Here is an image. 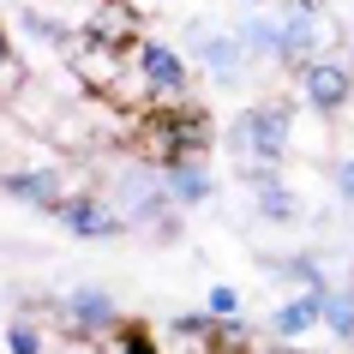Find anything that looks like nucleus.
<instances>
[{
  "mask_svg": "<svg viewBox=\"0 0 354 354\" xmlns=\"http://www.w3.org/2000/svg\"><path fill=\"white\" fill-rule=\"evenodd\" d=\"M210 145V120L192 102H168V109H156L145 120V150L156 156V162H192L198 150Z\"/></svg>",
  "mask_w": 354,
  "mask_h": 354,
  "instance_id": "1",
  "label": "nucleus"
},
{
  "mask_svg": "<svg viewBox=\"0 0 354 354\" xmlns=\"http://www.w3.org/2000/svg\"><path fill=\"white\" fill-rule=\"evenodd\" d=\"M234 150H241L246 162H277V156H288V109H277V102L246 109L234 120Z\"/></svg>",
  "mask_w": 354,
  "mask_h": 354,
  "instance_id": "2",
  "label": "nucleus"
},
{
  "mask_svg": "<svg viewBox=\"0 0 354 354\" xmlns=\"http://www.w3.org/2000/svg\"><path fill=\"white\" fill-rule=\"evenodd\" d=\"M330 19L318 12L313 0H295L288 12H282V24H277V42H282V60H300V66H313L324 48H330Z\"/></svg>",
  "mask_w": 354,
  "mask_h": 354,
  "instance_id": "3",
  "label": "nucleus"
},
{
  "mask_svg": "<svg viewBox=\"0 0 354 354\" xmlns=\"http://www.w3.org/2000/svg\"><path fill=\"white\" fill-rule=\"evenodd\" d=\"M138 73H145L150 96H162V102H180L187 96V60L162 48V42H138Z\"/></svg>",
  "mask_w": 354,
  "mask_h": 354,
  "instance_id": "4",
  "label": "nucleus"
},
{
  "mask_svg": "<svg viewBox=\"0 0 354 354\" xmlns=\"http://www.w3.org/2000/svg\"><path fill=\"white\" fill-rule=\"evenodd\" d=\"M300 84H306V102L324 109V114H336L354 96V73H348V66H336V60H313V66H300Z\"/></svg>",
  "mask_w": 354,
  "mask_h": 354,
  "instance_id": "5",
  "label": "nucleus"
},
{
  "mask_svg": "<svg viewBox=\"0 0 354 354\" xmlns=\"http://www.w3.org/2000/svg\"><path fill=\"white\" fill-rule=\"evenodd\" d=\"M324 318V288H306L300 300H288L277 318H270V336H282V342H295V336H306Z\"/></svg>",
  "mask_w": 354,
  "mask_h": 354,
  "instance_id": "6",
  "label": "nucleus"
},
{
  "mask_svg": "<svg viewBox=\"0 0 354 354\" xmlns=\"http://www.w3.org/2000/svg\"><path fill=\"white\" fill-rule=\"evenodd\" d=\"M60 223L73 228V234H120V216H109V210L96 205V198H60Z\"/></svg>",
  "mask_w": 354,
  "mask_h": 354,
  "instance_id": "7",
  "label": "nucleus"
},
{
  "mask_svg": "<svg viewBox=\"0 0 354 354\" xmlns=\"http://www.w3.org/2000/svg\"><path fill=\"white\" fill-rule=\"evenodd\" d=\"M0 187L24 198V205H42V210H60V180L55 174H42V168H19V174H6Z\"/></svg>",
  "mask_w": 354,
  "mask_h": 354,
  "instance_id": "8",
  "label": "nucleus"
},
{
  "mask_svg": "<svg viewBox=\"0 0 354 354\" xmlns=\"http://www.w3.org/2000/svg\"><path fill=\"white\" fill-rule=\"evenodd\" d=\"M192 48H198V60H205L216 78H241V66H246L241 60V37H210V30H198Z\"/></svg>",
  "mask_w": 354,
  "mask_h": 354,
  "instance_id": "9",
  "label": "nucleus"
},
{
  "mask_svg": "<svg viewBox=\"0 0 354 354\" xmlns=\"http://www.w3.org/2000/svg\"><path fill=\"white\" fill-rule=\"evenodd\" d=\"M162 187H168V198H180V205H205L210 198V174L198 162H168L162 168Z\"/></svg>",
  "mask_w": 354,
  "mask_h": 354,
  "instance_id": "10",
  "label": "nucleus"
},
{
  "mask_svg": "<svg viewBox=\"0 0 354 354\" xmlns=\"http://www.w3.org/2000/svg\"><path fill=\"white\" fill-rule=\"evenodd\" d=\"M66 324H73V330H109L114 324V300L96 295V288H84V295L66 300Z\"/></svg>",
  "mask_w": 354,
  "mask_h": 354,
  "instance_id": "11",
  "label": "nucleus"
},
{
  "mask_svg": "<svg viewBox=\"0 0 354 354\" xmlns=\"http://www.w3.org/2000/svg\"><path fill=\"white\" fill-rule=\"evenodd\" d=\"M324 324L336 336H354V288H324Z\"/></svg>",
  "mask_w": 354,
  "mask_h": 354,
  "instance_id": "12",
  "label": "nucleus"
},
{
  "mask_svg": "<svg viewBox=\"0 0 354 354\" xmlns=\"http://www.w3.org/2000/svg\"><path fill=\"white\" fill-rule=\"evenodd\" d=\"M259 210H264V216H277V223H288V216H295V192L270 180V187H259Z\"/></svg>",
  "mask_w": 354,
  "mask_h": 354,
  "instance_id": "13",
  "label": "nucleus"
},
{
  "mask_svg": "<svg viewBox=\"0 0 354 354\" xmlns=\"http://www.w3.org/2000/svg\"><path fill=\"white\" fill-rule=\"evenodd\" d=\"M6 354H42V336L30 318H12V330H6Z\"/></svg>",
  "mask_w": 354,
  "mask_h": 354,
  "instance_id": "14",
  "label": "nucleus"
},
{
  "mask_svg": "<svg viewBox=\"0 0 354 354\" xmlns=\"http://www.w3.org/2000/svg\"><path fill=\"white\" fill-rule=\"evenodd\" d=\"M234 313H241V295L216 282V288H210V318H234Z\"/></svg>",
  "mask_w": 354,
  "mask_h": 354,
  "instance_id": "15",
  "label": "nucleus"
},
{
  "mask_svg": "<svg viewBox=\"0 0 354 354\" xmlns=\"http://www.w3.org/2000/svg\"><path fill=\"white\" fill-rule=\"evenodd\" d=\"M120 354H156V342H150V330H138V324H127V330H120Z\"/></svg>",
  "mask_w": 354,
  "mask_h": 354,
  "instance_id": "16",
  "label": "nucleus"
},
{
  "mask_svg": "<svg viewBox=\"0 0 354 354\" xmlns=\"http://www.w3.org/2000/svg\"><path fill=\"white\" fill-rule=\"evenodd\" d=\"M174 330H180V336H192V342H205V336H210V318L187 313V318H174Z\"/></svg>",
  "mask_w": 354,
  "mask_h": 354,
  "instance_id": "17",
  "label": "nucleus"
},
{
  "mask_svg": "<svg viewBox=\"0 0 354 354\" xmlns=\"http://www.w3.org/2000/svg\"><path fill=\"white\" fill-rule=\"evenodd\" d=\"M336 192H342V205H354V156L336 168Z\"/></svg>",
  "mask_w": 354,
  "mask_h": 354,
  "instance_id": "18",
  "label": "nucleus"
},
{
  "mask_svg": "<svg viewBox=\"0 0 354 354\" xmlns=\"http://www.w3.org/2000/svg\"><path fill=\"white\" fill-rule=\"evenodd\" d=\"M0 66H12V48H6V30H0Z\"/></svg>",
  "mask_w": 354,
  "mask_h": 354,
  "instance_id": "19",
  "label": "nucleus"
}]
</instances>
